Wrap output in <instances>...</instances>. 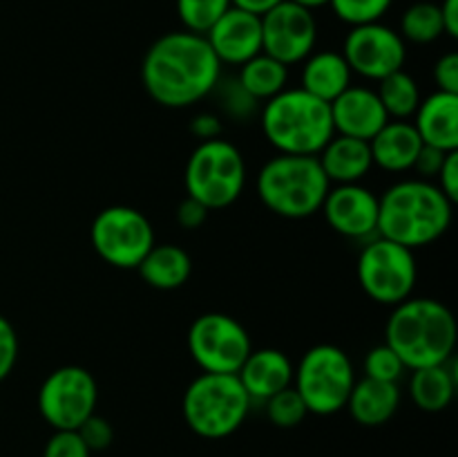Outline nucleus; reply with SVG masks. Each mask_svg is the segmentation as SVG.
<instances>
[{
    "label": "nucleus",
    "mask_w": 458,
    "mask_h": 457,
    "mask_svg": "<svg viewBox=\"0 0 458 457\" xmlns=\"http://www.w3.org/2000/svg\"><path fill=\"white\" fill-rule=\"evenodd\" d=\"M222 76V63L206 36L170 31L148 47L141 81L155 103L164 108H191L210 97Z\"/></svg>",
    "instance_id": "obj_1"
},
{
    "label": "nucleus",
    "mask_w": 458,
    "mask_h": 457,
    "mask_svg": "<svg viewBox=\"0 0 458 457\" xmlns=\"http://www.w3.org/2000/svg\"><path fill=\"white\" fill-rule=\"evenodd\" d=\"M452 206L429 179H403L378 197V236L411 251L432 245L450 228Z\"/></svg>",
    "instance_id": "obj_2"
},
{
    "label": "nucleus",
    "mask_w": 458,
    "mask_h": 457,
    "mask_svg": "<svg viewBox=\"0 0 458 457\" xmlns=\"http://www.w3.org/2000/svg\"><path fill=\"white\" fill-rule=\"evenodd\" d=\"M456 318L434 298H407L396 305L385 327V343L407 370L441 366L454 357Z\"/></svg>",
    "instance_id": "obj_3"
},
{
    "label": "nucleus",
    "mask_w": 458,
    "mask_h": 457,
    "mask_svg": "<svg viewBox=\"0 0 458 457\" xmlns=\"http://www.w3.org/2000/svg\"><path fill=\"white\" fill-rule=\"evenodd\" d=\"M262 130L282 155H311L334 137L331 106L302 88H286L262 108Z\"/></svg>",
    "instance_id": "obj_4"
},
{
    "label": "nucleus",
    "mask_w": 458,
    "mask_h": 457,
    "mask_svg": "<svg viewBox=\"0 0 458 457\" xmlns=\"http://www.w3.org/2000/svg\"><path fill=\"white\" fill-rule=\"evenodd\" d=\"M258 197L271 213L304 220L318 213L331 184L318 157L277 152L258 173Z\"/></svg>",
    "instance_id": "obj_5"
},
{
    "label": "nucleus",
    "mask_w": 458,
    "mask_h": 457,
    "mask_svg": "<svg viewBox=\"0 0 458 457\" xmlns=\"http://www.w3.org/2000/svg\"><path fill=\"white\" fill-rule=\"evenodd\" d=\"M250 397L237 375L201 372L182 399L183 421L204 439H224L242 428L250 412Z\"/></svg>",
    "instance_id": "obj_6"
},
{
    "label": "nucleus",
    "mask_w": 458,
    "mask_h": 457,
    "mask_svg": "<svg viewBox=\"0 0 458 457\" xmlns=\"http://www.w3.org/2000/svg\"><path fill=\"white\" fill-rule=\"evenodd\" d=\"M186 193L208 211L228 209L246 186V161L235 143L226 139L199 142L188 157L183 173Z\"/></svg>",
    "instance_id": "obj_7"
},
{
    "label": "nucleus",
    "mask_w": 458,
    "mask_h": 457,
    "mask_svg": "<svg viewBox=\"0 0 458 457\" xmlns=\"http://www.w3.org/2000/svg\"><path fill=\"white\" fill-rule=\"evenodd\" d=\"M356 370L344 349L338 345L320 343L309 348L293 370V388L313 415H335L349 401Z\"/></svg>",
    "instance_id": "obj_8"
},
{
    "label": "nucleus",
    "mask_w": 458,
    "mask_h": 457,
    "mask_svg": "<svg viewBox=\"0 0 458 457\" xmlns=\"http://www.w3.org/2000/svg\"><path fill=\"white\" fill-rule=\"evenodd\" d=\"M419 278L414 251L387 237H371L358 255V282L378 305L396 307L411 298Z\"/></svg>",
    "instance_id": "obj_9"
},
{
    "label": "nucleus",
    "mask_w": 458,
    "mask_h": 457,
    "mask_svg": "<svg viewBox=\"0 0 458 457\" xmlns=\"http://www.w3.org/2000/svg\"><path fill=\"white\" fill-rule=\"evenodd\" d=\"M89 240L98 258L116 269H137L157 245L150 220L123 204L107 206L94 218Z\"/></svg>",
    "instance_id": "obj_10"
},
{
    "label": "nucleus",
    "mask_w": 458,
    "mask_h": 457,
    "mask_svg": "<svg viewBox=\"0 0 458 457\" xmlns=\"http://www.w3.org/2000/svg\"><path fill=\"white\" fill-rule=\"evenodd\" d=\"M188 349L197 366L213 375H237L253 349L246 327L222 312L201 314L188 330Z\"/></svg>",
    "instance_id": "obj_11"
},
{
    "label": "nucleus",
    "mask_w": 458,
    "mask_h": 457,
    "mask_svg": "<svg viewBox=\"0 0 458 457\" xmlns=\"http://www.w3.org/2000/svg\"><path fill=\"white\" fill-rule=\"evenodd\" d=\"M98 401V385L83 366H63L49 372L38 390V412L54 430H76Z\"/></svg>",
    "instance_id": "obj_12"
},
{
    "label": "nucleus",
    "mask_w": 458,
    "mask_h": 457,
    "mask_svg": "<svg viewBox=\"0 0 458 457\" xmlns=\"http://www.w3.org/2000/svg\"><path fill=\"white\" fill-rule=\"evenodd\" d=\"M353 74L380 81L405 67L407 47L403 36L383 22L352 27L340 52Z\"/></svg>",
    "instance_id": "obj_13"
},
{
    "label": "nucleus",
    "mask_w": 458,
    "mask_h": 457,
    "mask_svg": "<svg viewBox=\"0 0 458 457\" xmlns=\"http://www.w3.org/2000/svg\"><path fill=\"white\" fill-rule=\"evenodd\" d=\"M318 22L313 12L284 0L262 16V52L284 63H302L316 49Z\"/></svg>",
    "instance_id": "obj_14"
},
{
    "label": "nucleus",
    "mask_w": 458,
    "mask_h": 457,
    "mask_svg": "<svg viewBox=\"0 0 458 457\" xmlns=\"http://www.w3.org/2000/svg\"><path fill=\"white\" fill-rule=\"evenodd\" d=\"M327 224L352 240L378 236V195L362 184H338L329 188L320 206Z\"/></svg>",
    "instance_id": "obj_15"
},
{
    "label": "nucleus",
    "mask_w": 458,
    "mask_h": 457,
    "mask_svg": "<svg viewBox=\"0 0 458 457\" xmlns=\"http://www.w3.org/2000/svg\"><path fill=\"white\" fill-rule=\"evenodd\" d=\"M206 40L219 63L242 65L262 52V18L231 7L206 31Z\"/></svg>",
    "instance_id": "obj_16"
},
{
    "label": "nucleus",
    "mask_w": 458,
    "mask_h": 457,
    "mask_svg": "<svg viewBox=\"0 0 458 457\" xmlns=\"http://www.w3.org/2000/svg\"><path fill=\"white\" fill-rule=\"evenodd\" d=\"M329 106L335 134L369 142L389 121L376 90L365 88V85H349Z\"/></svg>",
    "instance_id": "obj_17"
},
{
    "label": "nucleus",
    "mask_w": 458,
    "mask_h": 457,
    "mask_svg": "<svg viewBox=\"0 0 458 457\" xmlns=\"http://www.w3.org/2000/svg\"><path fill=\"white\" fill-rule=\"evenodd\" d=\"M293 363L282 349L262 348L250 349L237 376L249 392L250 401H267L280 390L293 385Z\"/></svg>",
    "instance_id": "obj_18"
},
{
    "label": "nucleus",
    "mask_w": 458,
    "mask_h": 457,
    "mask_svg": "<svg viewBox=\"0 0 458 457\" xmlns=\"http://www.w3.org/2000/svg\"><path fill=\"white\" fill-rule=\"evenodd\" d=\"M414 128L425 146L438 151H458V94L432 92L420 99L414 112Z\"/></svg>",
    "instance_id": "obj_19"
},
{
    "label": "nucleus",
    "mask_w": 458,
    "mask_h": 457,
    "mask_svg": "<svg viewBox=\"0 0 458 457\" xmlns=\"http://www.w3.org/2000/svg\"><path fill=\"white\" fill-rule=\"evenodd\" d=\"M374 166L387 173H407L414 168V161L423 148V139L410 121L389 119L374 137L369 139Z\"/></svg>",
    "instance_id": "obj_20"
},
{
    "label": "nucleus",
    "mask_w": 458,
    "mask_h": 457,
    "mask_svg": "<svg viewBox=\"0 0 458 457\" xmlns=\"http://www.w3.org/2000/svg\"><path fill=\"white\" fill-rule=\"evenodd\" d=\"M318 161L329 184H360L374 168L369 142L347 134H334L318 152Z\"/></svg>",
    "instance_id": "obj_21"
},
{
    "label": "nucleus",
    "mask_w": 458,
    "mask_h": 457,
    "mask_svg": "<svg viewBox=\"0 0 458 457\" xmlns=\"http://www.w3.org/2000/svg\"><path fill=\"white\" fill-rule=\"evenodd\" d=\"M401 406V388L398 384L376 379H360L353 384L352 394H349L347 410L352 412L353 419L367 428L383 426L396 415Z\"/></svg>",
    "instance_id": "obj_22"
},
{
    "label": "nucleus",
    "mask_w": 458,
    "mask_h": 457,
    "mask_svg": "<svg viewBox=\"0 0 458 457\" xmlns=\"http://www.w3.org/2000/svg\"><path fill=\"white\" fill-rule=\"evenodd\" d=\"M352 67L347 65L340 52H311L304 58L302 85L300 88L311 92L313 97L331 103L352 85Z\"/></svg>",
    "instance_id": "obj_23"
},
{
    "label": "nucleus",
    "mask_w": 458,
    "mask_h": 457,
    "mask_svg": "<svg viewBox=\"0 0 458 457\" xmlns=\"http://www.w3.org/2000/svg\"><path fill=\"white\" fill-rule=\"evenodd\" d=\"M458 385L454 357L441 366L411 370L410 397L423 412H441L452 403Z\"/></svg>",
    "instance_id": "obj_24"
},
{
    "label": "nucleus",
    "mask_w": 458,
    "mask_h": 457,
    "mask_svg": "<svg viewBox=\"0 0 458 457\" xmlns=\"http://www.w3.org/2000/svg\"><path fill=\"white\" fill-rule=\"evenodd\" d=\"M137 269L148 285L170 291L186 285L192 273V258L183 246L155 245Z\"/></svg>",
    "instance_id": "obj_25"
},
{
    "label": "nucleus",
    "mask_w": 458,
    "mask_h": 457,
    "mask_svg": "<svg viewBox=\"0 0 458 457\" xmlns=\"http://www.w3.org/2000/svg\"><path fill=\"white\" fill-rule=\"evenodd\" d=\"M240 83L244 85L246 92L258 101H268L282 90H286L289 83V67L284 63L276 61L268 54L259 52L250 61L242 63L240 74H237Z\"/></svg>",
    "instance_id": "obj_26"
},
{
    "label": "nucleus",
    "mask_w": 458,
    "mask_h": 457,
    "mask_svg": "<svg viewBox=\"0 0 458 457\" xmlns=\"http://www.w3.org/2000/svg\"><path fill=\"white\" fill-rule=\"evenodd\" d=\"M376 94H378L380 103H383L389 119L396 121H405L410 119V116H414L416 108H419L420 103L419 83H416L414 76L407 74L405 70H398L394 72V74L380 79Z\"/></svg>",
    "instance_id": "obj_27"
},
{
    "label": "nucleus",
    "mask_w": 458,
    "mask_h": 457,
    "mask_svg": "<svg viewBox=\"0 0 458 457\" xmlns=\"http://www.w3.org/2000/svg\"><path fill=\"white\" fill-rule=\"evenodd\" d=\"M398 34L403 36V40H410L414 45H429L441 39L445 31H443L438 4L414 3L411 7H407L401 18V31Z\"/></svg>",
    "instance_id": "obj_28"
},
{
    "label": "nucleus",
    "mask_w": 458,
    "mask_h": 457,
    "mask_svg": "<svg viewBox=\"0 0 458 457\" xmlns=\"http://www.w3.org/2000/svg\"><path fill=\"white\" fill-rule=\"evenodd\" d=\"M210 94L217 99V106L219 110H222V115L237 121V124L249 121L250 116H255V112H258L259 108L258 99H253L246 92L244 85L240 83L237 76H228V79H222V76H219L217 85H215Z\"/></svg>",
    "instance_id": "obj_29"
},
{
    "label": "nucleus",
    "mask_w": 458,
    "mask_h": 457,
    "mask_svg": "<svg viewBox=\"0 0 458 457\" xmlns=\"http://www.w3.org/2000/svg\"><path fill=\"white\" fill-rule=\"evenodd\" d=\"M231 7V0H177V13L183 30L201 36H206V31Z\"/></svg>",
    "instance_id": "obj_30"
},
{
    "label": "nucleus",
    "mask_w": 458,
    "mask_h": 457,
    "mask_svg": "<svg viewBox=\"0 0 458 457\" xmlns=\"http://www.w3.org/2000/svg\"><path fill=\"white\" fill-rule=\"evenodd\" d=\"M264 403H267L268 421H271L273 426H277V428H295V426L302 424L304 417L309 415L302 397H300L298 390H295L293 385L280 390V392L268 397Z\"/></svg>",
    "instance_id": "obj_31"
},
{
    "label": "nucleus",
    "mask_w": 458,
    "mask_h": 457,
    "mask_svg": "<svg viewBox=\"0 0 458 457\" xmlns=\"http://www.w3.org/2000/svg\"><path fill=\"white\" fill-rule=\"evenodd\" d=\"M394 0H331V9L335 16L347 25H367L380 22V18L389 12Z\"/></svg>",
    "instance_id": "obj_32"
},
{
    "label": "nucleus",
    "mask_w": 458,
    "mask_h": 457,
    "mask_svg": "<svg viewBox=\"0 0 458 457\" xmlns=\"http://www.w3.org/2000/svg\"><path fill=\"white\" fill-rule=\"evenodd\" d=\"M362 370H365L367 379L398 384L403 372H405L407 367L403 366L398 354L394 352L387 343H383V345H376V348H371L369 352H367L365 363H362Z\"/></svg>",
    "instance_id": "obj_33"
},
{
    "label": "nucleus",
    "mask_w": 458,
    "mask_h": 457,
    "mask_svg": "<svg viewBox=\"0 0 458 457\" xmlns=\"http://www.w3.org/2000/svg\"><path fill=\"white\" fill-rule=\"evenodd\" d=\"M76 433L81 435L85 446L89 448V453H101L106 448H110L112 439H114V430H112V424L106 419V417L89 415L83 424L76 428Z\"/></svg>",
    "instance_id": "obj_34"
},
{
    "label": "nucleus",
    "mask_w": 458,
    "mask_h": 457,
    "mask_svg": "<svg viewBox=\"0 0 458 457\" xmlns=\"http://www.w3.org/2000/svg\"><path fill=\"white\" fill-rule=\"evenodd\" d=\"M89 448L85 446L76 430H54L52 437L45 444L43 457H89Z\"/></svg>",
    "instance_id": "obj_35"
},
{
    "label": "nucleus",
    "mask_w": 458,
    "mask_h": 457,
    "mask_svg": "<svg viewBox=\"0 0 458 457\" xmlns=\"http://www.w3.org/2000/svg\"><path fill=\"white\" fill-rule=\"evenodd\" d=\"M18 361V336L12 323L0 314V384L13 372Z\"/></svg>",
    "instance_id": "obj_36"
},
{
    "label": "nucleus",
    "mask_w": 458,
    "mask_h": 457,
    "mask_svg": "<svg viewBox=\"0 0 458 457\" xmlns=\"http://www.w3.org/2000/svg\"><path fill=\"white\" fill-rule=\"evenodd\" d=\"M434 83L441 92L458 94V54L447 52L434 65Z\"/></svg>",
    "instance_id": "obj_37"
},
{
    "label": "nucleus",
    "mask_w": 458,
    "mask_h": 457,
    "mask_svg": "<svg viewBox=\"0 0 458 457\" xmlns=\"http://www.w3.org/2000/svg\"><path fill=\"white\" fill-rule=\"evenodd\" d=\"M208 218V209H206L201 202L192 200V197L186 195V200L179 202L177 206V222L179 227L186 228V231H195Z\"/></svg>",
    "instance_id": "obj_38"
},
{
    "label": "nucleus",
    "mask_w": 458,
    "mask_h": 457,
    "mask_svg": "<svg viewBox=\"0 0 458 457\" xmlns=\"http://www.w3.org/2000/svg\"><path fill=\"white\" fill-rule=\"evenodd\" d=\"M437 179H438L437 186L445 193L447 200L456 202L458 200V151L447 152Z\"/></svg>",
    "instance_id": "obj_39"
},
{
    "label": "nucleus",
    "mask_w": 458,
    "mask_h": 457,
    "mask_svg": "<svg viewBox=\"0 0 458 457\" xmlns=\"http://www.w3.org/2000/svg\"><path fill=\"white\" fill-rule=\"evenodd\" d=\"M445 155H447L445 151H438V148L425 146L423 143V148H420L419 157H416L414 161V168L411 170H416L420 179H434L438 175V170H441L443 161H445Z\"/></svg>",
    "instance_id": "obj_40"
},
{
    "label": "nucleus",
    "mask_w": 458,
    "mask_h": 457,
    "mask_svg": "<svg viewBox=\"0 0 458 457\" xmlns=\"http://www.w3.org/2000/svg\"><path fill=\"white\" fill-rule=\"evenodd\" d=\"M191 134H195L199 142H210V139L222 137L224 124L217 115L213 112H199L191 119V125H188Z\"/></svg>",
    "instance_id": "obj_41"
},
{
    "label": "nucleus",
    "mask_w": 458,
    "mask_h": 457,
    "mask_svg": "<svg viewBox=\"0 0 458 457\" xmlns=\"http://www.w3.org/2000/svg\"><path fill=\"white\" fill-rule=\"evenodd\" d=\"M441 9V21H443V31H445L450 39L458 36V0H443L438 4Z\"/></svg>",
    "instance_id": "obj_42"
},
{
    "label": "nucleus",
    "mask_w": 458,
    "mask_h": 457,
    "mask_svg": "<svg viewBox=\"0 0 458 457\" xmlns=\"http://www.w3.org/2000/svg\"><path fill=\"white\" fill-rule=\"evenodd\" d=\"M280 3H284V0H231L233 7L244 9V12L255 13V16L259 18H262L267 12H271L273 7H277Z\"/></svg>",
    "instance_id": "obj_43"
},
{
    "label": "nucleus",
    "mask_w": 458,
    "mask_h": 457,
    "mask_svg": "<svg viewBox=\"0 0 458 457\" xmlns=\"http://www.w3.org/2000/svg\"><path fill=\"white\" fill-rule=\"evenodd\" d=\"M291 3H295V4H300V7L313 12V9H320V7H325V4H329L331 0H291Z\"/></svg>",
    "instance_id": "obj_44"
}]
</instances>
